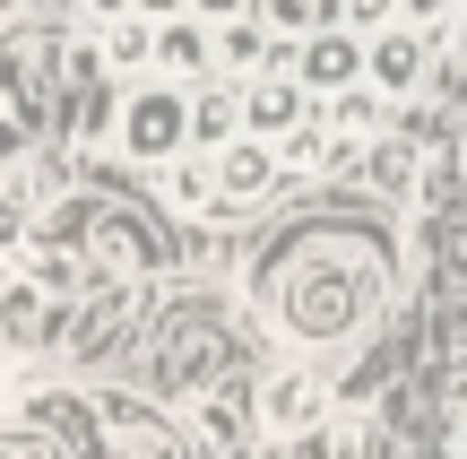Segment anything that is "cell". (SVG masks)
I'll use <instances>...</instances> for the list:
<instances>
[{"mask_svg":"<svg viewBox=\"0 0 467 459\" xmlns=\"http://www.w3.org/2000/svg\"><path fill=\"white\" fill-rule=\"evenodd\" d=\"M381 260L372 252H347V243H303L295 260H277L268 277V321L303 347H329V339H355V329L381 312Z\"/></svg>","mask_w":467,"mask_h":459,"instance_id":"6da1fadb","label":"cell"},{"mask_svg":"<svg viewBox=\"0 0 467 459\" xmlns=\"http://www.w3.org/2000/svg\"><path fill=\"white\" fill-rule=\"evenodd\" d=\"M225 381H251V347H243V329H234V312L217 304V295L165 304V321L148 329V391L200 408V399L225 391Z\"/></svg>","mask_w":467,"mask_h":459,"instance_id":"7a4b0ae2","label":"cell"},{"mask_svg":"<svg viewBox=\"0 0 467 459\" xmlns=\"http://www.w3.org/2000/svg\"><path fill=\"white\" fill-rule=\"evenodd\" d=\"M69 61H61V26H9L0 35V156H35L44 148V104H61Z\"/></svg>","mask_w":467,"mask_h":459,"instance_id":"3957f363","label":"cell"},{"mask_svg":"<svg viewBox=\"0 0 467 459\" xmlns=\"http://www.w3.org/2000/svg\"><path fill=\"white\" fill-rule=\"evenodd\" d=\"M121 148L139 156V165H182L191 156V87H165V78H148V87H130L121 96Z\"/></svg>","mask_w":467,"mask_h":459,"instance_id":"277c9868","label":"cell"},{"mask_svg":"<svg viewBox=\"0 0 467 459\" xmlns=\"http://www.w3.org/2000/svg\"><path fill=\"white\" fill-rule=\"evenodd\" d=\"M61 339H69V304L35 269H9L0 277V356H52Z\"/></svg>","mask_w":467,"mask_h":459,"instance_id":"5b68a950","label":"cell"},{"mask_svg":"<svg viewBox=\"0 0 467 459\" xmlns=\"http://www.w3.org/2000/svg\"><path fill=\"white\" fill-rule=\"evenodd\" d=\"M329 425V381L312 373V364H277V373H260V433L268 443H303V433Z\"/></svg>","mask_w":467,"mask_h":459,"instance_id":"8992f818","label":"cell"},{"mask_svg":"<svg viewBox=\"0 0 467 459\" xmlns=\"http://www.w3.org/2000/svg\"><path fill=\"white\" fill-rule=\"evenodd\" d=\"M312 121H320V104L303 96L295 69H268V78L243 87V139H260V148H285V139L312 130Z\"/></svg>","mask_w":467,"mask_h":459,"instance_id":"52a82bcc","label":"cell"},{"mask_svg":"<svg viewBox=\"0 0 467 459\" xmlns=\"http://www.w3.org/2000/svg\"><path fill=\"white\" fill-rule=\"evenodd\" d=\"M208 173H217V217H243V208L277 200V183H285L277 148H260V139H234L225 156H208Z\"/></svg>","mask_w":467,"mask_h":459,"instance_id":"ba28073f","label":"cell"},{"mask_svg":"<svg viewBox=\"0 0 467 459\" xmlns=\"http://www.w3.org/2000/svg\"><path fill=\"white\" fill-rule=\"evenodd\" d=\"M191 425H200V451L243 459L251 433H260V373H251V381H225V391H208L200 408H191Z\"/></svg>","mask_w":467,"mask_h":459,"instance_id":"9c48e42d","label":"cell"},{"mask_svg":"<svg viewBox=\"0 0 467 459\" xmlns=\"http://www.w3.org/2000/svg\"><path fill=\"white\" fill-rule=\"evenodd\" d=\"M295 78H303V96H312V104L364 87V35L329 26V35H312V44H295Z\"/></svg>","mask_w":467,"mask_h":459,"instance_id":"30bf717a","label":"cell"},{"mask_svg":"<svg viewBox=\"0 0 467 459\" xmlns=\"http://www.w3.org/2000/svg\"><path fill=\"white\" fill-rule=\"evenodd\" d=\"M424 61H433V35L389 26V35H372V44H364V87H372V96H416V87H424Z\"/></svg>","mask_w":467,"mask_h":459,"instance_id":"8fae6325","label":"cell"},{"mask_svg":"<svg viewBox=\"0 0 467 459\" xmlns=\"http://www.w3.org/2000/svg\"><path fill=\"white\" fill-rule=\"evenodd\" d=\"M156 78H165V87H208V78H217V35H208L200 17L156 26Z\"/></svg>","mask_w":467,"mask_h":459,"instance_id":"7c38bea8","label":"cell"},{"mask_svg":"<svg viewBox=\"0 0 467 459\" xmlns=\"http://www.w3.org/2000/svg\"><path fill=\"white\" fill-rule=\"evenodd\" d=\"M234 139H243V87L234 78L191 87V156H225Z\"/></svg>","mask_w":467,"mask_h":459,"instance_id":"4fadbf2b","label":"cell"},{"mask_svg":"<svg viewBox=\"0 0 467 459\" xmlns=\"http://www.w3.org/2000/svg\"><path fill=\"white\" fill-rule=\"evenodd\" d=\"M104 69H113V78H139L148 87L156 78V26H139V17H121V26H104Z\"/></svg>","mask_w":467,"mask_h":459,"instance_id":"5bb4252c","label":"cell"},{"mask_svg":"<svg viewBox=\"0 0 467 459\" xmlns=\"http://www.w3.org/2000/svg\"><path fill=\"white\" fill-rule=\"evenodd\" d=\"M165 200L191 208V217H217V173H208V156H182V165H165Z\"/></svg>","mask_w":467,"mask_h":459,"instance_id":"9a60e30c","label":"cell"},{"mask_svg":"<svg viewBox=\"0 0 467 459\" xmlns=\"http://www.w3.org/2000/svg\"><path fill=\"white\" fill-rule=\"evenodd\" d=\"M381 104H389V96H372V87H347V96L320 104V121H329V130H347V139H364V130H381Z\"/></svg>","mask_w":467,"mask_h":459,"instance_id":"2e32d148","label":"cell"},{"mask_svg":"<svg viewBox=\"0 0 467 459\" xmlns=\"http://www.w3.org/2000/svg\"><path fill=\"white\" fill-rule=\"evenodd\" d=\"M0 459H69V443H52L35 425H0Z\"/></svg>","mask_w":467,"mask_h":459,"instance_id":"e0dca14e","label":"cell"},{"mask_svg":"<svg viewBox=\"0 0 467 459\" xmlns=\"http://www.w3.org/2000/svg\"><path fill=\"white\" fill-rule=\"evenodd\" d=\"M407 173H416V165H407V148H372V156H364V183H372V191H389V200L407 191Z\"/></svg>","mask_w":467,"mask_h":459,"instance_id":"ac0fdd59","label":"cell"},{"mask_svg":"<svg viewBox=\"0 0 467 459\" xmlns=\"http://www.w3.org/2000/svg\"><path fill=\"white\" fill-rule=\"evenodd\" d=\"M389 26H399V0H347V35L372 44V35H389Z\"/></svg>","mask_w":467,"mask_h":459,"instance_id":"d6986e66","label":"cell"},{"mask_svg":"<svg viewBox=\"0 0 467 459\" xmlns=\"http://www.w3.org/2000/svg\"><path fill=\"white\" fill-rule=\"evenodd\" d=\"M191 17H200L208 35H225V26H243V17H260V0H191Z\"/></svg>","mask_w":467,"mask_h":459,"instance_id":"ffe728a7","label":"cell"},{"mask_svg":"<svg viewBox=\"0 0 467 459\" xmlns=\"http://www.w3.org/2000/svg\"><path fill=\"white\" fill-rule=\"evenodd\" d=\"M441 17H451V0H399V26H416V35H433Z\"/></svg>","mask_w":467,"mask_h":459,"instance_id":"44dd1931","label":"cell"},{"mask_svg":"<svg viewBox=\"0 0 467 459\" xmlns=\"http://www.w3.org/2000/svg\"><path fill=\"white\" fill-rule=\"evenodd\" d=\"M260 459H337V451H329V433H303V443H268Z\"/></svg>","mask_w":467,"mask_h":459,"instance_id":"7402d4cb","label":"cell"},{"mask_svg":"<svg viewBox=\"0 0 467 459\" xmlns=\"http://www.w3.org/2000/svg\"><path fill=\"white\" fill-rule=\"evenodd\" d=\"M191 0H139V26H182Z\"/></svg>","mask_w":467,"mask_h":459,"instance_id":"603a6c76","label":"cell"},{"mask_svg":"<svg viewBox=\"0 0 467 459\" xmlns=\"http://www.w3.org/2000/svg\"><path fill=\"white\" fill-rule=\"evenodd\" d=\"M87 17L96 26H121V17H139V0H87Z\"/></svg>","mask_w":467,"mask_h":459,"instance_id":"cb8c5ba5","label":"cell"},{"mask_svg":"<svg viewBox=\"0 0 467 459\" xmlns=\"http://www.w3.org/2000/svg\"><path fill=\"white\" fill-rule=\"evenodd\" d=\"M0 425H9V399H0Z\"/></svg>","mask_w":467,"mask_h":459,"instance_id":"d4e9b609","label":"cell"}]
</instances>
